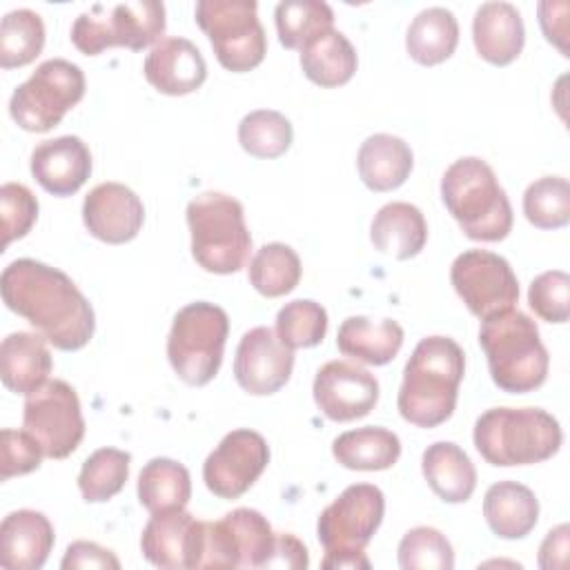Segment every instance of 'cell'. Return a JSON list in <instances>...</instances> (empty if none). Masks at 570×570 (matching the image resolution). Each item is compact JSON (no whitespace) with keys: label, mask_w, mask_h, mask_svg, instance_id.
<instances>
[{"label":"cell","mask_w":570,"mask_h":570,"mask_svg":"<svg viewBox=\"0 0 570 570\" xmlns=\"http://www.w3.org/2000/svg\"><path fill=\"white\" fill-rule=\"evenodd\" d=\"M523 214L539 229H559L570 220V185L563 176H543L528 185Z\"/></svg>","instance_id":"39"},{"label":"cell","mask_w":570,"mask_h":570,"mask_svg":"<svg viewBox=\"0 0 570 570\" xmlns=\"http://www.w3.org/2000/svg\"><path fill=\"white\" fill-rule=\"evenodd\" d=\"M269 463L267 441L254 430L227 432L203 463V481L220 499L245 494Z\"/></svg>","instance_id":"15"},{"label":"cell","mask_w":570,"mask_h":570,"mask_svg":"<svg viewBox=\"0 0 570 570\" xmlns=\"http://www.w3.org/2000/svg\"><path fill=\"white\" fill-rule=\"evenodd\" d=\"M421 468L432 492L445 503H463L476 488V468L452 441H436L425 448Z\"/></svg>","instance_id":"28"},{"label":"cell","mask_w":570,"mask_h":570,"mask_svg":"<svg viewBox=\"0 0 570 570\" xmlns=\"http://www.w3.org/2000/svg\"><path fill=\"white\" fill-rule=\"evenodd\" d=\"M82 220L94 238L120 245L138 236L145 220V207L127 185L100 183L85 196Z\"/></svg>","instance_id":"19"},{"label":"cell","mask_w":570,"mask_h":570,"mask_svg":"<svg viewBox=\"0 0 570 570\" xmlns=\"http://www.w3.org/2000/svg\"><path fill=\"white\" fill-rule=\"evenodd\" d=\"M441 198L472 240L497 243L512 229V207L492 167L479 156L454 160L441 178Z\"/></svg>","instance_id":"3"},{"label":"cell","mask_w":570,"mask_h":570,"mask_svg":"<svg viewBox=\"0 0 570 570\" xmlns=\"http://www.w3.org/2000/svg\"><path fill=\"white\" fill-rule=\"evenodd\" d=\"M278 40L285 49H305L334 29V11L321 0H283L274 11Z\"/></svg>","instance_id":"34"},{"label":"cell","mask_w":570,"mask_h":570,"mask_svg":"<svg viewBox=\"0 0 570 570\" xmlns=\"http://www.w3.org/2000/svg\"><path fill=\"white\" fill-rule=\"evenodd\" d=\"M292 370L294 350L272 327L261 325L243 334L236 347L234 376L245 392L254 396L274 394L289 381Z\"/></svg>","instance_id":"16"},{"label":"cell","mask_w":570,"mask_h":570,"mask_svg":"<svg viewBox=\"0 0 570 570\" xmlns=\"http://www.w3.org/2000/svg\"><path fill=\"white\" fill-rule=\"evenodd\" d=\"M385 497L372 483L347 485L318 517L316 534L325 552H363L379 530Z\"/></svg>","instance_id":"14"},{"label":"cell","mask_w":570,"mask_h":570,"mask_svg":"<svg viewBox=\"0 0 570 570\" xmlns=\"http://www.w3.org/2000/svg\"><path fill=\"white\" fill-rule=\"evenodd\" d=\"M568 534L570 528L568 523H561L557 528H552L541 548H539V566L543 570H552V568H563L566 566V557H568Z\"/></svg>","instance_id":"47"},{"label":"cell","mask_w":570,"mask_h":570,"mask_svg":"<svg viewBox=\"0 0 570 570\" xmlns=\"http://www.w3.org/2000/svg\"><path fill=\"white\" fill-rule=\"evenodd\" d=\"M314 401L336 423L370 414L379 401V381L365 367L350 361H330L314 376Z\"/></svg>","instance_id":"17"},{"label":"cell","mask_w":570,"mask_h":570,"mask_svg":"<svg viewBox=\"0 0 570 570\" xmlns=\"http://www.w3.org/2000/svg\"><path fill=\"white\" fill-rule=\"evenodd\" d=\"M414 165L410 145L392 134L367 136L358 149V176L372 191H392L401 187Z\"/></svg>","instance_id":"27"},{"label":"cell","mask_w":570,"mask_h":570,"mask_svg":"<svg viewBox=\"0 0 570 570\" xmlns=\"http://www.w3.org/2000/svg\"><path fill=\"white\" fill-rule=\"evenodd\" d=\"M465 372V354L450 336H425L416 343L403 370L399 390V412L416 428L445 423L459 396Z\"/></svg>","instance_id":"2"},{"label":"cell","mask_w":570,"mask_h":570,"mask_svg":"<svg viewBox=\"0 0 570 570\" xmlns=\"http://www.w3.org/2000/svg\"><path fill=\"white\" fill-rule=\"evenodd\" d=\"M358 58L352 42L336 29L325 31L301 51L303 73L321 87L345 85L356 71Z\"/></svg>","instance_id":"33"},{"label":"cell","mask_w":570,"mask_h":570,"mask_svg":"<svg viewBox=\"0 0 570 570\" xmlns=\"http://www.w3.org/2000/svg\"><path fill=\"white\" fill-rule=\"evenodd\" d=\"M187 225L194 261L212 274H234L245 267L252 236L243 205L223 191H205L189 200Z\"/></svg>","instance_id":"6"},{"label":"cell","mask_w":570,"mask_h":570,"mask_svg":"<svg viewBox=\"0 0 570 570\" xmlns=\"http://www.w3.org/2000/svg\"><path fill=\"white\" fill-rule=\"evenodd\" d=\"M194 16L225 69L243 73L263 62L267 36L254 0H200Z\"/></svg>","instance_id":"9"},{"label":"cell","mask_w":570,"mask_h":570,"mask_svg":"<svg viewBox=\"0 0 570 570\" xmlns=\"http://www.w3.org/2000/svg\"><path fill=\"white\" fill-rule=\"evenodd\" d=\"M459 45V22L445 7H428L407 27L405 47L412 60L432 67L448 60Z\"/></svg>","instance_id":"31"},{"label":"cell","mask_w":570,"mask_h":570,"mask_svg":"<svg viewBox=\"0 0 570 570\" xmlns=\"http://www.w3.org/2000/svg\"><path fill=\"white\" fill-rule=\"evenodd\" d=\"M165 33V4L158 0L94 4L71 24V42L85 56H98L109 47L140 51L160 42Z\"/></svg>","instance_id":"8"},{"label":"cell","mask_w":570,"mask_h":570,"mask_svg":"<svg viewBox=\"0 0 570 570\" xmlns=\"http://www.w3.org/2000/svg\"><path fill=\"white\" fill-rule=\"evenodd\" d=\"M85 96V73L65 58H51L18 85L9 100V114L24 131H49Z\"/></svg>","instance_id":"10"},{"label":"cell","mask_w":570,"mask_h":570,"mask_svg":"<svg viewBox=\"0 0 570 570\" xmlns=\"http://www.w3.org/2000/svg\"><path fill=\"white\" fill-rule=\"evenodd\" d=\"M474 448L499 468L541 463L563 443L559 421L541 407H492L474 423Z\"/></svg>","instance_id":"5"},{"label":"cell","mask_w":570,"mask_h":570,"mask_svg":"<svg viewBox=\"0 0 570 570\" xmlns=\"http://www.w3.org/2000/svg\"><path fill=\"white\" fill-rule=\"evenodd\" d=\"M140 550L142 557L156 568H198L203 550V521H198L185 508L156 512L142 530Z\"/></svg>","instance_id":"18"},{"label":"cell","mask_w":570,"mask_h":570,"mask_svg":"<svg viewBox=\"0 0 570 570\" xmlns=\"http://www.w3.org/2000/svg\"><path fill=\"white\" fill-rule=\"evenodd\" d=\"M292 122L274 109L249 111L238 125L240 147L256 158H278L292 145Z\"/></svg>","instance_id":"38"},{"label":"cell","mask_w":570,"mask_h":570,"mask_svg":"<svg viewBox=\"0 0 570 570\" xmlns=\"http://www.w3.org/2000/svg\"><path fill=\"white\" fill-rule=\"evenodd\" d=\"M301 258L285 243L263 245L249 261V283L267 298L289 294L301 281Z\"/></svg>","instance_id":"35"},{"label":"cell","mask_w":570,"mask_h":570,"mask_svg":"<svg viewBox=\"0 0 570 570\" xmlns=\"http://www.w3.org/2000/svg\"><path fill=\"white\" fill-rule=\"evenodd\" d=\"M229 334L227 312L214 303L196 301L178 309L167 336V358L187 385L209 383L223 363Z\"/></svg>","instance_id":"7"},{"label":"cell","mask_w":570,"mask_h":570,"mask_svg":"<svg viewBox=\"0 0 570 570\" xmlns=\"http://www.w3.org/2000/svg\"><path fill=\"white\" fill-rule=\"evenodd\" d=\"M483 517L501 539H523L539 521L534 492L517 481H499L483 497Z\"/></svg>","instance_id":"26"},{"label":"cell","mask_w":570,"mask_h":570,"mask_svg":"<svg viewBox=\"0 0 570 570\" xmlns=\"http://www.w3.org/2000/svg\"><path fill=\"white\" fill-rule=\"evenodd\" d=\"M450 281L465 307L481 321L512 309L519 301V281L510 263L488 249H465L450 267Z\"/></svg>","instance_id":"13"},{"label":"cell","mask_w":570,"mask_h":570,"mask_svg":"<svg viewBox=\"0 0 570 570\" xmlns=\"http://www.w3.org/2000/svg\"><path fill=\"white\" fill-rule=\"evenodd\" d=\"M276 532L252 508H236L220 521H203L198 568H265Z\"/></svg>","instance_id":"11"},{"label":"cell","mask_w":570,"mask_h":570,"mask_svg":"<svg viewBox=\"0 0 570 570\" xmlns=\"http://www.w3.org/2000/svg\"><path fill=\"white\" fill-rule=\"evenodd\" d=\"M131 454L118 448H100L89 454L78 474V488L87 503H102L116 497L129 476Z\"/></svg>","instance_id":"37"},{"label":"cell","mask_w":570,"mask_h":570,"mask_svg":"<svg viewBox=\"0 0 570 570\" xmlns=\"http://www.w3.org/2000/svg\"><path fill=\"white\" fill-rule=\"evenodd\" d=\"M0 292L4 305L53 347L73 352L91 341L94 307L65 272L33 258H18L2 269Z\"/></svg>","instance_id":"1"},{"label":"cell","mask_w":570,"mask_h":570,"mask_svg":"<svg viewBox=\"0 0 570 570\" xmlns=\"http://www.w3.org/2000/svg\"><path fill=\"white\" fill-rule=\"evenodd\" d=\"M479 343L485 352L494 385L510 394H525L543 385L550 356L537 323L521 309H505L483 318Z\"/></svg>","instance_id":"4"},{"label":"cell","mask_w":570,"mask_h":570,"mask_svg":"<svg viewBox=\"0 0 570 570\" xmlns=\"http://www.w3.org/2000/svg\"><path fill=\"white\" fill-rule=\"evenodd\" d=\"M62 570H76V568H111L118 570L120 561L116 559V554L94 541H73L62 561H60Z\"/></svg>","instance_id":"45"},{"label":"cell","mask_w":570,"mask_h":570,"mask_svg":"<svg viewBox=\"0 0 570 570\" xmlns=\"http://www.w3.org/2000/svg\"><path fill=\"white\" fill-rule=\"evenodd\" d=\"M2 247L27 236L38 218V200L22 183H4L0 187Z\"/></svg>","instance_id":"43"},{"label":"cell","mask_w":570,"mask_h":570,"mask_svg":"<svg viewBox=\"0 0 570 570\" xmlns=\"http://www.w3.org/2000/svg\"><path fill=\"white\" fill-rule=\"evenodd\" d=\"M370 238L379 252L399 261H407L425 247L428 223L416 205L394 200L374 214Z\"/></svg>","instance_id":"25"},{"label":"cell","mask_w":570,"mask_h":570,"mask_svg":"<svg viewBox=\"0 0 570 570\" xmlns=\"http://www.w3.org/2000/svg\"><path fill=\"white\" fill-rule=\"evenodd\" d=\"M528 305L548 323H566L570 318V276L561 269L539 274L528 287Z\"/></svg>","instance_id":"42"},{"label":"cell","mask_w":570,"mask_h":570,"mask_svg":"<svg viewBox=\"0 0 570 570\" xmlns=\"http://www.w3.org/2000/svg\"><path fill=\"white\" fill-rule=\"evenodd\" d=\"M53 361L47 338L33 332H13L0 345V376L7 390L29 396L49 381Z\"/></svg>","instance_id":"24"},{"label":"cell","mask_w":570,"mask_h":570,"mask_svg":"<svg viewBox=\"0 0 570 570\" xmlns=\"http://www.w3.org/2000/svg\"><path fill=\"white\" fill-rule=\"evenodd\" d=\"M53 525L38 510L9 512L0 523V566L7 570H38L53 548Z\"/></svg>","instance_id":"22"},{"label":"cell","mask_w":570,"mask_h":570,"mask_svg":"<svg viewBox=\"0 0 570 570\" xmlns=\"http://www.w3.org/2000/svg\"><path fill=\"white\" fill-rule=\"evenodd\" d=\"M336 345L345 356L361 363L385 365L403 345V327L392 318L372 321L367 316H350L338 327Z\"/></svg>","instance_id":"29"},{"label":"cell","mask_w":570,"mask_h":570,"mask_svg":"<svg viewBox=\"0 0 570 570\" xmlns=\"http://www.w3.org/2000/svg\"><path fill=\"white\" fill-rule=\"evenodd\" d=\"M327 312L321 303L309 298H296L285 303L276 314V334L292 347H314L325 338Z\"/></svg>","instance_id":"40"},{"label":"cell","mask_w":570,"mask_h":570,"mask_svg":"<svg viewBox=\"0 0 570 570\" xmlns=\"http://www.w3.org/2000/svg\"><path fill=\"white\" fill-rule=\"evenodd\" d=\"M309 554L301 539H296L289 532H276L272 554L265 563V568H307Z\"/></svg>","instance_id":"46"},{"label":"cell","mask_w":570,"mask_h":570,"mask_svg":"<svg viewBox=\"0 0 570 570\" xmlns=\"http://www.w3.org/2000/svg\"><path fill=\"white\" fill-rule=\"evenodd\" d=\"M31 174L45 191L71 196L91 174L89 147L78 136L42 140L31 151Z\"/></svg>","instance_id":"20"},{"label":"cell","mask_w":570,"mask_h":570,"mask_svg":"<svg viewBox=\"0 0 570 570\" xmlns=\"http://www.w3.org/2000/svg\"><path fill=\"white\" fill-rule=\"evenodd\" d=\"M191 497V479L183 463L156 456L138 474V501L151 514L183 510Z\"/></svg>","instance_id":"32"},{"label":"cell","mask_w":570,"mask_h":570,"mask_svg":"<svg viewBox=\"0 0 570 570\" xmlns=\"http://www.w3.org/2000/svg\"><path fill=\"white\" fill-rule=\"evenodd\" d=\"M332 454L347 470H387L401 456V441L392 430L367 425L338 434Z\"/></svg>","instance_id":"30"},{"label":"cell","mask_w":570,"mask_h":570,"mask_svg":"<svg viewBox=\"0 0 570 570\" xmlns=\"http://www.w3.org/2000/svg\"><path fill=\"white\" fill-rule=\"evenodd\" d=\"M22 425L40 443L45 456H69L85 436V419L76 390L60 379L47 381L27 396Z\"/></svg>","instance_id":"12"},{"label":"cell","mask_w":570,"mask_h":570,"mask_svg":"<svg viewBox=\"0 0 570 570\" xmlns=\"http://www.w3.org/2000/svg\"><path fill=\"white\" fill-rule=\"evenodd\" d=\"M0 479L9 481L11 476L29 474L40 468L45 456L40 443L27 430L4 428L0 436Z\"/></svg>","instance_id":"44"},{"label":"cell","mask_w":570,"mask_h":570,"mask_svg":"<svg viewBox=\"0 0 570 570\" xmlns=\"http://www.w3.org/2000/svg\"><path fill=\"white\" fill-rule=\"evenodd\" d=\"M45 47L42 18L31 9H13L0 22V67L13 69L33 62Z\"/></svg>","instance_id":"36"},{"label":"cell","mask_w":570,"mask_h":570,"mask_svg":"<svg viewBox=\"0 0 570 570\" xmlns=\"http://www.w3.org/2000/svg\"><path fill=\"white\" fill-rule=\"evenodd\" d=\"M323 568L327 570H370V559L365 552H325Z\"/></svg>","instance_id":"48"},{"label":"cell","mask_w":570,"mask_h":570,"mask_svg":"<svg viewBox=\"0 0 570 570\" xmlns=\"http://www.w3.org/2000/svg\"><path fill=\"white\" fill-rule=\"evenodd\" d=\"M399 566L403 570H452L454 550L441 530L419 525L403 534L399 543Z\"/></svg>","instance_id":"41"},{"label":"cell","mask_w":570,"mask_h":570,"mask_svg":"<svg viewBox=\"0 0 570 570\" xmlns=\"http://www.w3.org/2000/svg\"><path fill=\"white\" fill-rule=\"evenodd\" d=\"M472 40L479 56L492 65H510L523 49L525 29L512 2H483L472 20Z\"/></svg>","instance_id":"23"},{"label":"cell","mask_w":570,"mask_h":570,"mask_svg":"<svg viewBox=\"0 0 570 570\" xmlns=\"http://www.w3.org/2000/svg\"><path fill=\"white\" fill-rule=\"evenodd\" d=\"M151 87L167 96L196 91L207 78V65L200 49L187 38H163L151 47L142 65Z\"/></svg>","instance_id":"21"}]
</instances>
